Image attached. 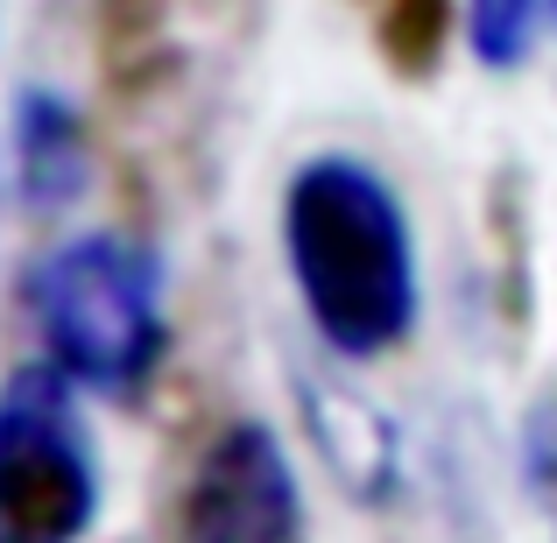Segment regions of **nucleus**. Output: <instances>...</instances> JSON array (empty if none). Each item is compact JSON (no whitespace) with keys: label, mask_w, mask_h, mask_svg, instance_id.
<instances>
[{"label":"nucleus","mask_w":557,"mask_h":543,"mask_svg":"<svg viewBox=\"0 0 557 543\" xmlns=\"http://www.w3.org/2000/svg\"><path fill=\"white\" fill-rule=\"evenodd\" d=\"M522 480H530V502L544 508L557 536V388H544L522 417Z\"/></svg>","instance_id":"nucleus-9"},{"label":"nucleus","mask_w":557,"mask_h":543,"mask_svg":"<svg viewBox=\"0 0 557 543\" xmlns=\"http://www.w3.org/2000/svg\"><path fill=\"white\" fill-rule=\"evenodd\" d=\"M177 543H304V494L269 423H219L177 494Z\"/></svg>","instance_id":"nucleus-4"},{"label":"nucleus","mask_w":557,"mask_h":543,"mask_svg":"<svg viewBox=\"0 0 557 543\" xmlns=\"http://www.w3.org/2000/svg\"><path fill=\"white\" fill-rule=\"evenodd\" d=\"M71 388L57 367H22L0 388V543H78L99 516V459Z\"/></svg>","instance_id":"nucleus-3"},{"label":"nucleus","mask_w":557,"mask_h":543,"mask_svg":"<svg viewBox=\"0 0 557 543\" xmlns=\"http://www.w3.org/2000/svg\"><path fill=\"white\" fill-rule=\"evenodd\" d=\"M311 409H318V445L325 459L354 480V494H381L388 488V466H395V431L374 417L360 395H318L311 388Z\"/></svg>","instance_id":"nucleus-6"},{"label":"nucleus","mask_w":557,"mask_h":543,"mask_svg":"<svg viewBox=\"0 0 557 543\" xmlns=\"http://www.w3.org/2000/svg\"><path fill=\"white\" fill-rule=\"evenodd\" d=\"M550 0H466V36H473V57L494 71H516L536 42V14Z\"/></svg>","instance_id":"nucleus-8"},{"label":"nucleus","mask_w":557,"mask_h":543,"mask_svg":"<svg viewBox=\"0 0 557 543\" xmlns=\"http://www.w3.org/2000/svg\"><path fill=\"white\" fill-rule=\"evenodd\" d=\"M14 177L36 212H64L85 190V121L71 99L22 85L14 99Z\"/></svg>","instance_id":"nucleus-5"},{"label":"nucleus","mask_w":557,"mask_h":543,"mask_svg":"<svg viewBox=\"0 0 557 543\" xmlns=\"http://www.w3.org/2000/svg\"><path fill=\"white\" fill-rule=\"evenodd\" d=\"M28 318L57 374L99 395H141L163 367V261L127 233H78L28 269Z\"/></svg>","instance_id":"nucleus-2"},{"label":"nucleus","mask_w":557,"mask_h":543,"mask_svg":"<svg viewBox=\"0 0 557 543\" xmlns=\"http://www.w3.org/2000/svg\"><path fill=\"white\" fill-rule=\"evenodd\" d=\"M374 50L395 78H431L451 50V0H381Z\"/></svg>","instance_id":"nucleus-7"},{"label":"nucleus","mask_w":557,"mask_h":543,"mask_svg":"<svg viewBox=\"0 0 557 543\" xmlns=\"http://www.w3.org/2000/svg\"><path fill=\"white\" fill-rule=\"evenodd\" d=\"M550 8H557V0H550Z\"/></svg>","instance_id":"nucleus-10"},{"label":"nucleus","mask_w":557,"mask_h":543,"mask_svg":"<svg viewBox=\"0 0 557 543\" xmlns=\"http://www.w3.org/2000/svg\"><path fill=\"white\" fill-rule=\"evenodd\" d=\"M283 255L318 340L374 360L417 325V240L409 212L360 156H311L283 190Z\"/></svg>","instance_id":"nucleus-1"}]
</instances>
